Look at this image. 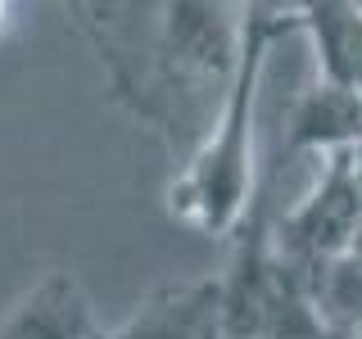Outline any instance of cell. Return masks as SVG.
<instances>
[{
  "label": "cell",
  "instance_id": "2",
  "mask_svg": "<svg viewBox=\"0 0 362 339\" xmlns=\"http://www.w3.org/2000/svg\"><path fill=\"white\" fill-rule=\"evenodd\" d=\"M358 208H362V150L358 145L354 150H331V167H326L322 186L281 226V240L303 263H331L354 244Z\"/></svg>",
  "mask_w": 362,
  "mask_h": 339
},
{
  "label": "cell",
  "instance_id": "6",
  "mask_svg": "<svg viewBox=\"0 0 362 339\" xmlns=\"http://www.w3.org/2000/svg\"><path fill=\"white\" fill-rule=\"evenodd\" d=\"M9 28V5H0V32Z\"/></svg>",
  "mask_w": 362,
  "mask_h": 339
},
{
  "label": "cell",
  "instance_id": "4",
  "mask_svg": "<svg viewBox=\"0 0 362 339\" xmlns=\"http://www.w3.org/2000/svg\"><path fill=\"white\" fill-rule=\"evenodd\" d=\"M362 141V95L339 86H313L294 113L290 150L303 145H322V150H354Z\"/></svg>",
  "mask_w": 362,
  "mask_h": 339
},
{
  "label": "cell",
  "instance_id": "5",
  "mask_svg": "<svg viewBox=\"0 0 362 339\" xmlns=\"http://www.w3.org/2000/svg\"><path fill=\"white\" fill-rule=\"evenodd\" d=\"M308 28L322 50L326 86L362 95V5H313Z\"/></svg>",
  "mask_w": 362,
  "mask_h": 339
},
{
  "label": "cell",
  "instance_id": "3",
  "mask_svg": "<svg viewBox=\"0 0 362 339\" xmlns=\"http://www.w3.org/2000/svg\"><path fill=\"white\" fill-rule=\"evenodd\" d=\"M95 316L68 271H45L0 316V339H95Z\"/></svg>",
  "mask_w": 362,
  "mask_h": 339
},
{
  "label": "cell",
  "instance_id": "1",
  "mask_svg": "<svg viewBox=\"0 0 362 339\" xmlns=\"http://www.w3.org/2000/svg\"><path fill=\"white\" fill-rule=\"evenodd\" d=\"M263 45H267V23L249 18L245 41H240V64H235L231 90H226L218 118H213L209 141L199 154L186 163V172L173 181V218L199 226L204 235H222L240 218L245 203V163H249V109H254V86L263 68Z\"/></svg>",
  "mask_w": 362,
  "mask_h": 339
},
{
  "label": "cell",
  "instance_id": "7",
  "mask_svg": "<svg viewBox=\"0 0 362 339\" xmlns=\"http://www.w3.org/2000/svg\"><path fill=\"white\" fill-rule=\"evenodd\" d=\"M95 339H109V335H95Z\"/></svg>",
  "mask_w": 362,
  "mask_h": 339
}]
</instances>
